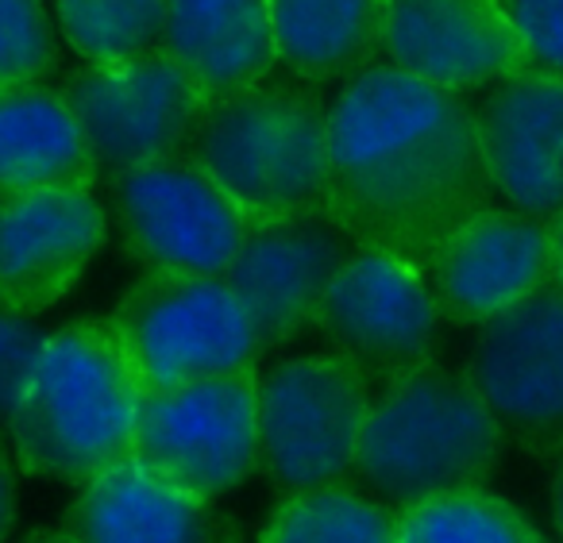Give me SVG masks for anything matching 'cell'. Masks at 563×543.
<instances>
[{
	"label": "cell",
	"mask_w": 563,
	"mask_h": 543,
	"mask_svg": "<svg viewBox=\"0 0 563 543\" xmlns=\"http://www.w3.org/2000/svg\"><path fill=\"white\" fill-rule=\"evenodd\" d=\"M548 505H552V524L563 543V447L552 455V486H548Z\"/></svg>",
	"instance_id": "83f0119b"
},
{
	"label": "cell",
	"mask_w": 563,
	"mask_h": 543,
	"mask_svg": "<svg viewBox=\"0 0 563 543\" xmlns=\"http://www.w3.org/2000/svg\"><path fill=\"white\" fill-rule=\"evenodd\" d=\"M109 235L93 189L0 193V304L40 317L89 270Z\"/></svg>",
	"instance_id": "5bb4252c"
},
{
	"label": "cell",
	"mask_w": 563,
	"mask_h": 543,
	"mask_svg": "<svg viewBox=\"0 0 563 543\" xmlns=\"http://www.w3.org/2000/svg\"><path fill=\"white\" fill-rule=\"evenodd\" d=\"M375 381L336 351L274 363L255 381L258 470L282 489L344 486L355 474Z\"/></svg>",
	"instance_id": "5b68a950"
},
{
	"label": "cell",
	"mask_w": 563,
	"mask_h": 543,
	"mask_svg": "<svg viewBox=\"0 0 563 543\" xmlns=\"http://www.w3.org/2000/svg\"><path fill=\"white\" fill-rule=\"evenodd\" d=\"M398 512V543H544L514 501L490 489L429 497Z\"/></svg>",
	"instance_id": "603a6c76"
},
{
	"label": "cell",
	"mask_w": 563,
	"mask_h": 543,
	"mask_svg": "<svg viewBox=\"0 0 563 543\" xmlns=\"http://www.w3.org/2000/svg\"><path fill=\"white\" fill-rule=\"evenodd\" d=\"M463 374L506 443L555 455L563 447V297L548 286L475 328Z\"/></svg>",
	"instance_id": "8fae6325"
},
{
	"label": "cell",
	"mask_w": 563,
	"mask_h": 543,
	"mask_svg": "<svg viewBox=\"0 0 563 543\" xmlns=\"http://www.w3.org/2000/svg\"><path fill=\"white\" fill-rule=\"evenodd\" d=\"M329 351L344 355L375 386L437 363L440 304L424 263L383 247H347L313 320Z\"/></svg>",
	"instance_id": "ba28073f"
},
{
	"label": "cell",
	"mask_w": 563,
	"mask_h": 543,
	"mask_svg": "<svg viewBox=\"0 0 563 543\" xmlns=\"http://www.w3.org/2000/svg\"><path fill=\"white\" fill-rule=\"evenodd\" d=\"M140 401L109 317L70 320L43 335L4 440L24 474L81 486L132 455Z\"/></svg>",
	"instance_id": "7a4b0ae2"
},
{
	"label": "cell",
	"mask_w": 563,
	"mask_h": 543,
	"mask_svg": "<svg viewBox=\"0 0 563 543\" xmlns=\"http://www.w3.org/2000/svg\"><path fill=\"white\" fill-rule=\"evenodd\" d=\"M58 93L78 117L97 178L109 181L181 155L205 109L186 74L163 51L124 63L81 66Z\"/></svg>",
	"instance_id": "30bf717a"
},
{
	"label": "cell",
	"mask_w": 563,
	"mask_h": 543,
	"mask_svg": "<svg viewBox=\"0 0 563 543\" xmlns=\"http://www.w3.org/2000/svg\"><path fill=\"white\" fill-rule=\"evenodd\" d=\"M109 324L143 394L251 370L258 358L255 328L224 278L143 274Z\"/></svg>",
	"instance_id": "8992f818"
},
{
	"label": "cell",
	"mask_w": 563,
	"mask_h": 543,
	"mask_svg": "<svg viewBox=\"0 0 563 543\" xmlns=\"http://www.w3.org/2000/svg\"><path fill=\"white\" fill-rule=\"evenodd\" d=\"M186 155L232 197L251 228L324 220L329 104L301 86H258L205 104Z\"/></svg>",
	"instance_id": "277c9868"
},
{
	"label": "cell",
	"mask_w": 563,
	"mask_h": 543,
	"mask_svg": "<svg viewBox=\"0 0 563 543\" xmlns=\"http://www.w3.org/2000/svg\"><path fill=\"white\" fill-rule=\"evenodd\" d=\"M16 458L9 451V440L0 435V543L12 535V524H16Z\"/></svg>",
	"instance_id": "4316f807"
},
{
	"label": "cell",
	"mask_w": 563,
	"mask_h": 543,
	"mask_svg": "<svg viewBox=\"0 0 563 543\" xmlns=\"http://www.w3.org/2000/svg\"><path fill=\"white\" fill-rule=\"evenodd\" d=\"M58 66L47 0H0V86H43Z\"/></svg>",
	"instance_id": "cb8c5ba5"
},
{
	"label": "cell",
	"mask_w": 563,
	"mask_h": 543,
	"mask_svg": "<svg viewBox=\"0 0 563 543\" xmlns=\"http://www.w3.org/2000/svg\"><path fill=\"white\" fill-rule=\"evenodd\" d=\"M51 16L81 66H101L158 51L166 0H51Z\"/></svg>",
	"instance_id": "7402d4cb"
},
{
	"label": "cell",
	"mask_w": 563,
	"mask_h": 543,
	"mask_svg": "<svg viewBox=\"0 0 563 543\" xmlns=\"http://www.w3.org/2000/svg\"><path fill=\"white\" fill-rule=\"evenodd\" d=\"M43 335L32 317L0 304V435H9V420L27 386L32 363L43 347Z\"/></svg>",
	"instance_id": "484cf974"
},
{
	"label": "cell",
	"mask_w": 563,
	"mask_h": 543,
	"mask_svg": "<svg viewBox=\"0 0 563 543\" xmlns=\"http://www.w3.org/2000/svg\"><path fill=\"white\" fill-rule=\"evenodd\" d=\"M486 189L540 224L563 212V78L521 70L475 109Z\"/></svg>",
	"instance_id": "9a60e30c"
},
{
	"label": "cell",
	"mask_w": 563,
	"mask_h": 543,
	"mask_svg": "<svg viewBox=\"0 0 563 543\" xmlns=\"http://www.w3.org/2000/svg\"><path fill=\"white\" fill-rule=\"evenodd\" d=\"M278 66L301 81L355 78L378 63V0H266Z\"/></svg>",
	"instance_id": "ffe728a7"
},
{
	"label": "cell",
	"mask_w": 563,
	"mask_h": 543,
	"mask_svg": "<svg viewBox=\"0 0 563 543\" xmlns=\"http://www.w3.org/2000/svg\"><path fill=\"white\" fill-rule=\"evenodd\" d=\"M255 381L258 370L251 366L143 394L128 458L201 501L232 494L258 470Z\"/></svg>",
	"instance_id": "52a82bcc"
},
{
	"label": "cell",
	"mask_w": 563,
	"mask_h": 543,
	"mask_svg": "<svg viewBox=\"0 0 563 543\" xmlns=\"http://www.w3.org/2000/svg\"><path fill=\"white\" fill-rule=\"evenodd\" d=\"M548 240H552V289L563 297V212L548 224Z\"/></svg>",
	"instance_id": "f1b7e54d"
},
{
	"label": "cell",
	"mask_w": 563,
	"mask_h": 543,
	"mask_svg": "<svg viewBox=\"0 0 563 543\" xmlns=\"http://www.w3.org/2000/svg\"><path fill=\"white\" fill-rule=\"evenodd\" d=\"M424 274L440 317L483 328L552 286L548 224L486 201L440 235L424 258Z\"/></svg>",
	"instance_id": "7c38bea8"
},
{
	"label": "cell",
	"mask_w": 563,
	"mask_h": 543,
	"mask_svg": "<svg viewBox=\"0 0 563 543\" xmlns=\"http://www.w3.org/2000/svg\"><path fill=\"white\" fill-rule=\"evenodd\" d=\"M93 186V155L66 97L47 86H0V193Z\"/></svg>",
	"instance_id": "d6986e66"
},
{
	"label": "cell",
	"mask_w": 563,
	"mask_h": 543,
	"mask_svg": "<svg viewBox=\"0 0 563 543\" xmlns=\"http://www.w3.org/2000/svg\"><path fill=\"white\" fill-rule=\"evenodd\" d=\"M24 543H78V540H74L66 528H40V532H32Z\"/></svg>",
	"instance_id": "f546056e"
},
{
	"label": "cell",
	"mask_w": 563,
	"mask_h": 543,
	"mask_svg": "<svg viewBox=\"0 0 563 543\" xmlns=\"http://www.w3.org/2000/svg\"><path fill=\"white\" fill-rule=\"evenodd\" d=\"M347 247L352 243L324 220L251 228L224 281L255 328L258 355L286 347L313 328L321 297Z\"/></svg>",
	"instance_id": "2e32d148"
},
{
	"label": "cell",
	"mask_w": 563,
	"mask_h": 543,
	"mask_svg": "<svg viewBox=\"0 0 563 543\" xmlns=\"http://www.w3.org/2000/svg\"><path fill=\"white\" fill-rule=\"evenodd\" d=\"M66 532L78 543H243L212 501L181 494L135 458L81 481Z\"/></svg>",
	"instance_id": "e0dca14e"
},
{
	"label": "cell",
	"mask_w": 563,
	"mask_h": 543,
	"mask_svg": "<svg viewBox=\"0 0 563 543\" xmlns=\"http://www.w3.org/2000/svg\"><path fill=\"white\" fill-rule=\"evenodd\" d=\"M255 543H398V512L352 481L282 494Z\"/></svg>",
	"instance_id": "44dd1931"
},
{
	"label": "cell",
	"mask_w": 563,
	"mask_h": 543,
	"mask_svg": "<svg viewBox=\"0 0 563 543\" xmlns=\"http://www.w3.org/2000/svg\"><path fill=\"white\" fill-rule=\"evenodd\" d=\"M158 51L205 104L266 86L278 66L266 0H166Z\"/></svg>",
	"instance_id": "ac0fdd59"
},
{
	"label": "cell",
	"mask_w": 563,
	"mask_h": 543,
	"mask_svg": "<svg viewBox=\"0 0 563 543\" xmlns=\"http://www.w3.org/2000/svg\"><path fill=\"white\" fill-rule=\"evenodd\" d=\"M378 63L452 97L525 70L501 0H378Z\"/></svg>",
	"instance_id": "4fadbf2b"
},
{
	"label": "cell",
	"mask_w": 563,
	"mask_h": 543,
	"mask_svg": "<svg viewBox=\"0 0 563 543\" xmlns=\"http://www.w3.org/2000/svg\"><path fill=\"white\" fill-rule=\"evenodd\" d=\"M475 112L463 97L371 63L329 104L324 224L352 247L429 258L440 235L483 209Z\"/></svg>",
	"instance_id": "6da1fadb"
},
{
	"label": "cell",
	"mask_w": 563,
	"mask_h": 543,
	"mask_svg": "<svg viewBox=\"0 0 563 543\" xmlns=\"http://www.w3.org/2000/svg\"><path fill=\"white\" fill-rule=\"evenodd\" d=\"M525 70L563 78V0H501Z\"/></svg>",
	"instance_id": "d4e9b609"
},
{
	"label": "cell",
	"mask_w": 563,
	"mask_h": 543,
	"mask_svg": "<svg viewBox=\"0 0 563 543\" xmlns=\"http://www.w3.org/2000/svg\"><path fill=\"white\" fill-rule=\"evenodd\" d=\"M124 247L143 274L224 278L251 224L232 197L181 151L112 181Z\"/></svg>",
	"instance_id": "9c48e42d"
},
{
	"label": "cell",
	"mask_w": 563,
	"mask_h": 543,
	"mask_svg": "<svg viewBox=\"0 0 563 543\" xmlns=\"http://www.w3.org/2000/svg\"><path fill=\"white\" fill-rule=\"evenodd\" d=\"M506 435L463 370L437 358L375 386L355 474L394 509L483 489Z\"/></svg>",
	"instance_id": "3957f363"
}]
</instances>
